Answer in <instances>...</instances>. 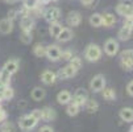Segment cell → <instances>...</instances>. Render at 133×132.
<instances>
[{
    "instance_id": "60d3db41",
    "label": "cell",
    "mask_w": 133,
    "mask_h": 132,
    "mask_svg": "<svg viewBox=\"0 0 133 132\" xmlns=\"http://www.w3.org/2000/svg\"><path fill=\"white\" fill-rule=\"evenodd\" d=\"M51 0H38V3L41 4V5H45V4H48V3H50Z\"/></svg>"
},
{
    "instance_id": "4316f807",
    "label": "cell",
    "mask_w": 133,
    "mask_h": 132,
    "mask_svg": "<svg viewBox=\"0 0 133 132\" xmlns=\"http://www.w3.org/2000/svg\"><path fill=\"white\" fill-rule=\"evenodd\" d=\"M90 25L94 28H99L102 27V13H92L90 16Z\"/></svg>"
},
{
    "instance_id": "d6a6232c",
    "label": "cell",
    "mask_w": 133,
    "mask_h": 132,
    "mask_svg": "<svg viewBox=\"0 0 133 132\" xmlns=\"http://www.w3.org/2000/svg\"><path fill=\"white\" fill-rule=\"evenodd\" d=\"M69 65L72 66L74 69L79 70V69L82 67V60L78 57V55H74V57H71V58L69 60Z\"/></svg>"
},
{
    "instance_id": "8992f818",
    "label": "cell",
    "mask_w": 133,
    "mask_h": 132,
    "mask_svg": "<svg viewBox=\"0 0 133 132\" xmlns=\"http://www.w3.org/2000/svg\"><path fill=\"white\" fill-rule=\"evenodd\" d=\"M77 73H78L77 69H74V67L70 66V65H66V66H63L62 69H59L58 73H55V74H57V78H58V79H69V78L75 77V75H77Z\"/></svg>"
},
{
    "instance_id": "277c9868",
    "label": "cell",
    "mask_w": 133,
    "mask_h": 132,
    "mask_svg": "<svg viewBox=\"0 0 133 132\" xmlns=\"http://www.w3.org/2000/svg\"><path fill=\"white\" fill-rule=\"evenodd\" d=\"M105 87V78L103 74H96L90 82V89L94 92H100Z\"/></svg>"
},
{
    "instance_id": "f1b7e54d",
    "label": "cell",
    "mask_w": 133,
    "mask_h": 132,
    "mask_svg": "<svg viewBox=\"0 0 133 132\" xmlns=\"http://www.w3.org/2000/svg\"><path fill=\"white\" fill-rule=\"evenodd\" d=\"M23 4H24V8H25L26 11H33V9H36L37 7H40L38 0H24Z\"/></svg>"
},
{
    "instance_id": "3957f363",
    "label": "cell",
    "mask_w": 133,
    "mask_h": 132,
    "mask_svg": "<svg viewBox=\"0 0 133 132\" xmlns=\"http://www.w3.org/2000/svg\"><path fill=\"white\" fill-rule=\"evenodd\" d=\"M37 123H38V120H37L32 114H28V115H24L20 118V120H18V125H20V128L24 131V132H28L30 129H33Z\"/></svg>"
},
{
    "instance_id": "f35d334b",
    "label": "cell",
    "mask_w": 133,
    "mask_h": 132,
    "mask_svg": "<svg viewBox=\"0 0 133 132\" xmlns=\"http://www.w3.org/2000/svg\"><path fill=\"white\" fill-rule=\"evenodd\" d=\"M38 132H54V129L51 127H49V125H44V127H41L38 129Z\"/></svg>"
},
{
    "instance_id": "6da1fadb",
    "label": "cell",
    "mask_w": 133,
    "mask_h": 132,
    "mask_svg": "<svg viewBox=\"0 0 133 132\" xmlns=\"http://www.w3.org/2000/svg\"><path fill=\"white\" fill-rule=\"evenodd\" d=\"M102 48L96 44H88L84 50V58L90 62H98L102 58Z\"/></svg>"
},
{
    "instance_id": "cb8c5ba5",
    "label": "cell",
    "mask_w": 133,
    "mask_h": 132,
    "mask_svg": "<svg viewBox=\"0 0 133 132\" xmlns=\"http://www.w3.org/2000/svg\"><path fill=\"white\" fill-rule=\"evenodd\" d=\"M84 106H86V111L88 112V114H95V112L99 110V103L95 99H87Z\"/></svg>"
},
{
    "instance_id": "8d00e7d4",
    "label": "cell",
    "mask_w": 133,
    "mask_h": 132,
    "mask_svg": "<svg viewBox=\"0 0 133 132\" xmlns=\"http://www.w3.org/2000/svg\"><path fill=\"white\" fill-rule=\"evenodd\" d=\"M30 114H32V115H33V116H34L37 120H38V122L41 120V115H42V114H41V110H40V108H36V110H33V111L30 112Z\"/></svg>"
},
{
    "instance_id": "ac0fdd59",
    "label": "cell",
    "mask_w": 133,
    "mask_h": 132,
    "mask_svg": "<svg viewBox=\"0 0 133 132\" xmlns=\"http://www.w3.org/2000/svg\"><path fill=\"white\" fill-rule=\"evenodd\" d=\"M71 92L67 91V90H62L58 92V95H57V102L62 106H66L69 102H71Z\"/></svg>"
},
{
    "instance_id": "4dcf8cb0",
    "label": "cell",
    "mask_w": 133,
    "mask_h": 132,
    "mask_svg": "<svg viewBox=\"0 0 133 132\" xmlns=\"http://www.w3.org/2000/svg\"><path fill=\"white\" fill-rule=\"evenodd\" d=\"M15 97V90L9 86H4L3 89V100H11Z\"/></svg>"
},
{
    "instance_id": "8fae6325",
    "label": "cell",
    "mask_w": 133,
    "mask_h": 132,
    "mask_svg": "<svg viewBox=\"0 0 133 132\" xmlns=\"http://www.w3.org/2000/svg\"><path fill=\"white\" fill-rule=\"evenodd\" d=\"M57 79H58L57 78V74L51 70H44L41 73V81H42L44 85H48V86L54 85L57 82Z\"/></svg>"
},
{
    "instance_id": "74e56055",
    "label": "cell",
    "mask_w": 133,
    "mask_h": 132,
    "mask_svg": "<svg viewBox=\"0 0 133 132\" xmlns=\"http://www.w3.org/2000/svg\"><path fill=\"white\" fill-rule=\"evenodd\" d=\"M127 92L129 94L130 97H133V81H130V82L127 85Z\"/></svg>"
},
{
    "instance_id": "ba28073f",
    "label": "cell",
    "mask_w": 133,
    "mask_h": 132,
    "mask_svg": "<svg viewBox=\"0 0 133 132\" xmlns=\"http://www.w3.org/2000/svg\"><path fill=\"white\" fill-rule=\"evenodd\" d=\"M104 52H105L107 55H109V57L116 55L117 52H119V42L115 39H108L104 44Z\"/></svg>"
},
{
    "instance_id": "ee69618b",
    "label": "cell",
    "mask_w": 133,
    "mask_h": 132,
    "mask_svg": "<svg viewBox=\"0 0 133 132\" xmlns=\"http://www.w3.org/2000/svg\"><path fill=\"white\" fill-rule=\"evenodd\" d=\"M51 2H55V0H51Z\"/></svg>"
},
{
    "instance_id": "7c38bea8",
    "label": "cell",
    "mask_w": 133,
    "mask_h": 132,
    "mask_svg": "<svg viewBox=\"0 0 133 132\" xmlns=\"http://www.w3.org/2000/svg\"><path fill=\"white\" fill-rule=\"evenodd\" d=\"M116 12L123 17L133 16V5L130 3H119L116 7Z\"/></svg>"
},
{
    "instance_id": "5bb4252c",
    "label": "cell",
    "mask_w": 133,
    "mask_h": 132,
    "mask_svg": "<svg viewBox=\"0 0 133 132\" xmlns=\"http://www.w3.org/2000/svg\"><path fill=\"white\" fill-rule=\"evenodd\" d=\"M116 23V17L115 15H112L111 12H104L102 13V27L104 28H111Z\"/></svg>"
},
{
    "instance_id": "7bdbcfd3",
    "label": "cell",
    "mask_w": 133,
    "mask_h": 132,
    "mask_svg": "<svg viewBox=\"0 0 133 132\" xmlns=\"http://www.w3.org/2000/svg\"><path fill=\"white\" fill-rule=\"evenodd\" d=\"M130 132H133V125H132V128H130Z\"/></svg>"
},
{
    "instance_id": "f546056e",
    "label": "cell",
    "mask_w": 133,
    "mask_h": 132,
    "mask_svg": "<svg viewBox=\"0 0 133 132\" xmlns=\"http://www.w3.org/2000/svg\"><path fill=\"white\" fill-rule=\"evenodd\" d=\"M0 132H16V125L12 122H4L0 125Z\"/></svg>"
},
{
    "instance_id": "b9f144b4",
    "label": "cell",
    "mask_w": 133,
    "mask_h": 132,
    "mask_svg": "<svg viewBox=\"0 0 133 132\" xmlns=\"http://www.w3.org/2000/svg\"><path fill=\"white\" fill-rule=\"evenodd\" d=\"M7 3H13V2H16V0H5Z\"/></svg>"
},
{
    "instance_id": "836d02e7",
    "label": "cell",
    "mask_w": 133,
    "mask_h": 132,
    "mask_svg": "<svg viewBox=\"0 0 133 132\" xmlns=\"http://www.w3.org/2000/svg\"><path fill=\"white\" fill-rule=\"evenodd\" d=\"M20 40H21V42H24V44H30V42H32V40H33V37H32V32H24V30H23Z\"/></svg>"
},
{
    "instance_id": "d590c367",
    "label": "cell",
    "mask_w": 133,
    "mask_h": 132,
    "mask_svg": "<svg viewBox=\"0 0 133 132\" xmlns=\"http://www.w3.org/2000/svg\"><path fill=\"white\" fill-rule=\"evenodd\" d=\"M72 57V53L70 50H65V52H61V60H65V61H69L70 58Z\"/></svg>"
},
{
    "instance_id": "ab89813d",
    "label": "cell",
    "mask_w": 133,
    "mask_h": 132,
    "mask_svg": "<svg viewBox=\"0 0 133 132\" xmlns=\"http://www.w3.org/2000/svg\"><path fill=\"white\" fill-rule=\"evenodd\" d=\"M94 2H95V0H81L82 5H84V7H91L94 4Z\"/></svg>"
},
{
    "instance_id": "2e32d148",
    "label": "cell",
    "mask_w": 133,
    "mask_h": 132,
    "mask_svg": "<svg viewBox=\"0 0 133 132\" xmlns=\"http://www.w3.org/2000/svg\"><path fill=\"white\" fill-rule=\"evenodd\" d=\"M41 120H45V122H51L57 118V112L54 108L51 107H44L41 108Z\"/></svg>"
},
{
    "instance_id": "e575fe53",
    "label": "cell",
    "mask_w": 133,
    "mask_h": 132,
    "mask_svg": "<svg viewBox=\"0 0 133 132\" xmlns=\"http://www.w3.org/2000/svg\"><path fill=\"white\" fill-rule=\"evenodd\" d=\"M123 25H124V27H127V28L133 29V16H127V17H124V20H123Z\"/></svg>"
},
{
    "instance_id": "603a6c76",
    "label": "cell",
    "mask_w": 133,
    "mask_h": 132,
    "mask_svg": "<svg viewBox=\"0 0 133 132\" xmlns=\"http://www.w3.org/2000/svg\"><path fill=\"white\" fill-rule=\"evenodd\" d=\"M102 95H103V98H104L105 100H108V102H112V100L116 99V92H115V90L111 89V87H104V89L102 90Z\"/></svg>"
},
{
    "instance_id": "4fadbf2b",
    "label": "cell",
    "mask_w": 133,
    "mask_h": 132,
    "mask_svg": "<svg viewBox=\"0 0 133 132\" xmlns=\"http://www.w3.org/2000/svg\"><path fill=\"white\" fill-rule=\"evenodd\" d=\"M20 28L24 32H32L34 28V18L30 17L29 15H25L21 17V21H20Z\"/></svg>"
},
{
    "instance_id": "d6986e66",
    "label": "cell",
    "mask_w": 133,
    "mask_h": 132,
    "mask_svg": "<svg viewBox=\"0 0 133 132\" xmlns=\"http://www.w3.org/2000/svg\"><path fill=\"white\" fill-rule=\"evenodd\" d=\"M72 30L70 29V28H63L61 32H59V34L57 36V40H58L59 42H67V41H70L71 39H72Z\"/></svg>"
},
{
    "instance_id": "83f0119b",
    "label": "cell",
    "mask_w": 133,
    "mask_h": 132,
    "mask_svg": "<svg viewBox=\"0 0 133 132\" xmlns=\"http://www.w3.org/2000/svg\"><path fill=\"white\" fill-rule=\"evenodd\" d=\"M33 54L36 57H45L46 55V46H44L42 44H36L33 46Z\"/></svg>"
},
{
    "instance_id": "ffe728a7",
    "label": "cell",
    "mask_w": 133,
    "mask_h": 132,
    "mask_svg": "<svg viewBox=\"0 0 133 132\" xmlns=\"http://www.w3.org/2000/svg\"><path fill=\"white\" fill-rule=\"evenodd\" d=\"M45 95H46V91H45L42 87H34V89L32 90V92H30L32 99L36 100V102L42 100V99L45 98Z\"/></svg>"
},
{
    "instance_id": "9a60e30c",
    "label": "cell",
    "mask_w": 133,
    "mask_h": 132,
    "mask_svg": "<svg viewBox=\"0 0 133 132\" xmlns=\"http://www.w3.org/2000/svg\"><path fill=\"white\" fill-rule=\"evenodd\" d=\"M12 30H13V20H11L9 17L2 18L0 20V33L9 34Z\"/></svg>"
},
{
    "instance_id": "7a4b0ae2",
    "label": "cell",
    "mask_w": 133,
    "mask_h": 132,
    "mask_svg": "<svg viewBox=\"0 0 133 132\" xmlns=\"http://www.w3.org/2000/svg\"><path fill=\"white\" fill-rule=\"evenodd\" d=\"M120 66L127 70V71H130L133 70V49H125L120 53Z\"/></svg>"
},
{
    "instance_id": "d4e9b609",
    "label": "cell",
    "mask_w": 133,
    "mask_h": 132,
    "mask_svg": "<svg viewBox=\"0 0 133 132\" xmlns=\"http://www.w3.org/2000/svg\"><path fill=\"white\" fill-rule=\"evenodd\" d=\"M132 32H133V29H130V28H127V27H121L120 28V30H119V33H117V37L121 40V41H127V40H129L130 39V36H132Z\"/></svg>"
},
{
    "instance_id": "52a82bcc",
    "label": "cell",
    "mask_w": 133,
    "mask_h": 132,
    "mask_svg": "<svg viewBox=\"0 0 133 132\" xmlns=\"http://www.w3.org/2000/svg\"><path fill=\"white\" fill-rule=\"evenodd\" d=\"M87 99H88V94H87V91L84 90V89H77V91L74 92V95L71 97V100L74 102V103H77L79 107H82V106H84V103L87 102Z\"/></svg>"
},
{
    "instance_id": "9c48e42d",
    "label": "cell",
    "mask_w": 133,
    "mask_h": 132,
    "mask_svg": "<svg viewBox=\"0 0 133 132\" xmlns=\"http://www.w3.org/2000/svg\"><path fill=\"white\" fill-rule=\"evenodd\" d=\"M45 57H48L49 61H59L61 60V49L57 46V45H49L46 46V55Z\"/></svg>"
},
{
    "instance_id": "e0dca14e",
    "label": "cell",
    "mask_w": 133,
    "mask_h": 132,
    "mask_svg": "<svg viewBox=\"0 0 133 132\" xmlns=\"http://www.w3.org/2000/svg\"><path fill=\"white\" fill-rule=\"evenodd\" d=\"M119 116L123 122L125 123H129V122H133V108L130 107H124L120 110L119 112Z\"/></svg>"
},
{
    "instance_id": "5b68a950",
    "label": "cell",
    "mask_w": 133,
    "mask_h": 132,
    "mask_svg": "<svg viewBox=\"0 0 133 132\" xmlns=\"http://www.w3.org/2000/svg\"><path fill=\"white\" fill-rule=\"evenodd\" d=\"M44 18L50 24V23H57V21H59V18H61V11L59 8H57V7H50L48 8L45 12H44Z\"/></svg>"
},
{
    "instance_id": "44dd1931",
    "label": "cell",
    "mask_w": 133,
    "mask_h": 132,
    "mask_svg": "<svg viewBox=\"0 0 133 132\" xmlns=\"http://www.w3.org/2000/svg\"><path fill=\"white\" fill-rule=\"evenodd\" d=\"M17 69H18V61H17V60H9V61H7V62L4 64V66H3V70H5L7 73H9L11 75L15 74V73L17 71Z\"/></svg>"
},
{
    "instance_id": "484cf974",
    "label": "cell",
    "mask_w": 133,
    "mask_h": 132,
    "mask_svg": "<svg viewBox=\"0 0 133 132\" xmlns=\"http://www.w3.org/2000/svg\"><path fill=\"white\" fill-rule=\"evenodd\" d=\"M63 29V27L57 21V23H50V25H49V33H50V36L51 37H54V39H57V36L59 34V32Z\"/></svg>"
},
{
    "instance_id": "7402d4cb",
    "label": "cell",
    "mask_w": 133,
    "mask_h": 132,
    "mask_svg": "<svg viewBox=\"0 0 133 132\" xmlns=\"http://www.w3.org/2000/svg\"><path fill=\"white\" fill-rule=\"evenodd\" d=\"M79 106L77 104V103H74L72 100L71 102H69L67 104H66V114L69 115V116H77L78 114H79Z\"/></svg>"
},
{
    "instance_id": "1f68e13d",
    "label": "cell",
    "mask_w": 133,
    "mask_h": 132,
    "mask_svg": "<svg viewBox=\"0 0 133 132\" xmlns=\"http://www.w3.org/2000/svg\"><path fill=\"white\" fill-rule=\"evenodd\" d=\"M9 82H11V74L7 73L5 70H2V73H0V85L9 86Z\"/></svg>"
},
{
    "instance_id": "30bf717a",
    "label": "cell",
    "mask_w": 133,
    "mask_h": 132,
    "mask_svg": "<svg viewBox=\"0 0 133 132\" xmlns=\"http://www.w3.org/2000/svg\"><path fill=\"white\" fill-rule=\"evenodd\" d=\"M81 23H82V15L78 12V11H72V12H70L69 15H67V17H66V24L69 25V27H79L81 25Z\"/></svg>"
}]
</instances>
